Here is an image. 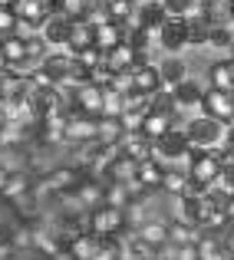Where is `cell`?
Instances as JSON below:
<instances>
[{
    "label": "cell",
    "instance_id": "obj_21",
    "mask_svg": "<svg viewBox=\"0 0 234 260\" xmlns=\"http://www.w3.org/2000/svg\"><path fill=\"white\" fill-rule=\"evenodd\" d=\"M126 139V125L122 119H112V115H99V145H122Z\"/></svg>",
    "mask_w": 234,
    "mask_h": 260
},
{
    "label": "cell",
    "instance_id": "obj_23",
    "mask_svg": "<svg viewBox=\"0 0 234 260\" xmlns=\"http://www.w3.org/2000/svg\"><path fill=\"white\" fill-rule=\"evenodd\" d=\"M30 175L26 172H10L7 175V184H4V191H0V198L4 201H20L23 194H30Z\"/></svg>",
    "mask_w": 234,
    "mask_h": 260
},
{
    "label": "cell",
    "instance_id": "obj_41",
    "mask_svg": "<svg viewBox=\"0 0 234 260\" xmlns=\"http://www.w3.org/2000/svg\"><path fill=\"white\" fill-rule=\"evenodd\" d=\"M208 260H234V250L231 247H221V250H215Z\"/></svg>",
    "mask_w": 234,
    "mask_h": 260
},
{
    "label": "cell",
    "instance_id": "obj_30",
    "mask_svg": "<svg viewBox=\"0 0 234 260\" xmlns=\"http://www.w3.org/2000/svg\"><path fill=\"white\" fill-rule=\"evenodd\" d=\"M4 59H7V66H13V70L26 66V40L7 37V40H4Z\"/></svg>",
    "mask_w": 234,
    "mask_h": 260
},
{
    "label": "cell",
    "instance_id": "obj_44",
    "mask_svg": "<svg viewBox=\"0 0 234 260\" xmlns=\"http://www.w3.org/2000/svg\"><path fill=\"white\" fill-rule=\"evenodd\" d=\"M135 4H139V7H142V4H162V0H135Z\"/></svg>",
    "mask_w": 234,
    "mask_h": 260
},
{
    "label": "cell",
    "instance_id": "obj_40",
    "mask_svg": "<svg viewBox=\"0 0 234 260\" xmlns=\"http://www.w3.org/2000/svg\"><path fill=\"white\" fill-rule=\"evenodd\" d=\"M175 260H204V257H201V250H198V244H178Z\"/></svg>",
    "mask_w": 234,
    "mask_h": 260
},
{
    "label": "cell",
    "instance_id": "obj_37",
    "mask_svg": "<svg viewBox=\"0 0 234 260\" xmlns=\"http://www.w3.org/2000/svg\"><path fill=\"white\" fill-rule=\"evenodd\" d=\"M73 56H76V63H79V66H86V70H96V66L106 63V53H102L99 46H86V50L73 53Z\"/></svg>",
    "mask_w": 234,
    "mask_h": 260
},
{
    "label": "cell",
    "instance_id": "obj_31",
    "mask_svg": "<svg viewBox=\"0 0 234 260\" xmlns=\"http://www.w3.org/2000/svg\"><path fill=\"white\" fill-rule=\"evenodd\" d=\"M149 109L152 112H162V115H178V102H175V92L171 89H158V92L149 95Z\"/></svg>",
    "mask_w": 234,
    "mask_h": 260
},
{
    "label": "cell",
    "instance_id": "obj_43",
    "mask_svg": "<svg viewBox=\"0 0 234 260\" xmlns=\"http://www.w3.org/2000/svg\"><path fill=\"white\" fill-rule=\"evenodd\" d=\"M0 70H7V59H4V40H0Z\"/></svg>",
    "mask_w": 234,
    "mask_h": 260
},
{
    "label": "cell",
    "instance_id": "obj_26",
    "mask_svg": "<svg viewBox=\"0 0 234 260\" xmlns=\"http://www.w3.org/2000/svg\"><path fill=\"white\" fill-rule=\"evenodd\" d=\"M208 86H211V89H221V92H234V76H231V63H228V59H218V63H211V70H208Z\"/></svg>",
    "mask_w": 234,
    "mask_h": 260
},
{
    "label": "cell",
    "instance_id": "obj_1",
    "mask_svg": "<svg viewBox=\"0 0 234 260\" xmlns=\"http://www.w3.org/2000/svg\"><path fill=\"white\" fill-rule=\"evenodd\" d=\"M185 135H188L191 148L208 152V148H218L224 142L228 125H224V122H218V119H211V115H198V119H191L188 125H185Z\"/></svg>",
    "mask_w": 234,
    "mask_h": 260
},
{
    "label": "cell",
    "instance_id": "obj_5",
    "mask_svg": "<svg viewBox=\"0 0 234 260\" xmlns=\"http://www.w3.org/2000/svg\"><path fill=\"white\" fill-rule=\"evenodd\" d=\"M201 115H211V119L231 125V122H234V95L208 86V89H204V99H201Z\"/></svg>",
    "mask_w": 234,
    "mask_h": 260
},
{
    "label": "cell",
    "instance_id": "obj_14",
    "mask_svg": "<svg viewBox=\"0 0 234 260\" xmlns=\"http://www.w3.org/2000/svg\"><path fill=\"white\" fill-rule=\"evenodd\" d=\"M204 217H208V204H204V198H188V194L178 198V221L191 224V228H201Z\"/></svg>",
    "mask_w": 234,
    "mask_h": 260
},
{
    "label": "cell",
    "instance_id": "obj_27",
    "mask_svg": "<svg viewBox=\"0 0 234 260\" xmlns=\"http://www.w3.org/2000/svg\"><path fill=\"white\" fill-rule=\"evenodd\" d=\"M135 175H139V161H135V158H126V155H119V158L109 165L106 181H119V184H126V181H132Z\"/></svg>",
    "mask_w": 234,
    "mask_h": 260
},
{
    "label": "cell",
    "instance_id": "obj_7",
    "mask_svg": "<svg viewBox=\"0 0 234 260\" xmlns=\"http://www.w3.org/2000/svg\"><path fill=\"white\" fill-rule=\"evenodd\" d=\"M82 178H86L82 168H53V172L43 175V188L53 191V194H66V191L76 188Z\"/></svg>",
    "mask_w": 234,
    "mask_h": 260
},
{
    "label": "cell",
    "instance_id": "obj_20",
    "mask_svg": "<svg viewBox=\"0 0 234 260\" xmlns=\"http://www.w3.org/2000/svg\"><path fill=\"white\" fill-rule=\"evenodd\" d=\"M86 46H96V26L89 20H73V30H70V53H79Z\"/></svg>",
    "mask_w": 234,
    "mask_h": 260
},
{
    "label": "cell",
    "instance_id": "obj_29",
    "mask_svg": "<svg viewBox=\"0 0 234 260\" xmlns=\"http://www.w3.org/2000/svg\"><path fill=\"white\" fill-rule=\"evenodd\" d=\"M139 178L142 184H145V188H162V178H165V165L158 158H145V161H139Z\"/></svg>",
    "mask_w": 234,
    "mask_h": 260
},
{
    "label": "cell",
    "instance_id": "obj_32",
    "mask_svg": "<svg viewBox=\"0 0 234 260\" xmlns=\"http://www.w3.org/2000/svg\"><path fill=\"white\" fill-rule=\"evenodd\" d=\"M198 7L211 23H231V0H201Z\"/></svg>",
    "mask_w": 234,
    "mask_h": 260
},
{
    "label": "cell",
    "instance_id": "obj_36",
    "mask_svg": "<svg viewBox=\"0 0 234 260\" xmlns=\"http://www.w3.org/2000/svg\"><path fill=\"white\" fill-rule=\"evenodd\" d=\"M126 112V95L115 92L112 86H106V99H102V115H112V119H122Z\"/></svg>",
    "mask_w": 234,
    "mask_h": 260
},
{
    "label": "cell",
    "instance_id": "obj_3",
    "mask_svg": "<svg viewBox=\"0 0 234 260\" xmlns=\"http://www.w3.org/2000/svg\"><path fill=\"white\" fill-rule=\"evenodd\" d=\"M221 165H224V152L221 148H208V152H201L198 148L195 158H191V168H188V178H195V181L201 184H215L218 175H221Z\"/></svg>",
    "mask_w": 234,
    "mask_h": 260
},
{
    "label": "cell",
    "instance_id": "obj_38",
    "mask_svg": "<svg viewBox=\"0 0 234 260\" xmlns=\"http://www.w3.org/2000/svg\"><path fill=\"white\" fill-rule=\"evenodd\" d=\"M17 10L13 7H0V40L13 37V30H17Z\"/></svg>",
    "mask_w": 234,
    "mask_h": 260
},
{
    "label": "cell",
    "instance_id": "obj_25",
    "mask_svg": "<svg viewBox=\"0 0 234 260\" xmlns=\"http://www.w3.org/2000/svg\"><path fill=\"white\" fill-rule=\"evenodd\" d=\"M158 73H162V86H165V89H175L178 83H185V79H188V70H185V63H182L178 56L162 59Z\"/></svg>",
    "mask_w": 234,
    "mask_h": 260
},
{
    "label": "cell",
    "instance_id": "obj_33",
    "mask_svg": "<svg viewBox=\"0 0 234 260\" xmlns=\"http://www.w3.org/2000/svg\"><path fill=\"white\" fill-rule=\"evenodd\" d=\"M185 184H188V172H182V168H165V178H162V191H165V194L182 198Z\"/></svg>",
    "mask_w": 234,
    "mask_h": 260
},
{
    "label": "cell",
    "instance_id": "obj_9",
    "mask_svg": "<svg viewBox=\"0 0 234 260\" xmlns=\"http://www.w3.org/2000/svg\"><path fill=\"white\" fill-rule=\"evenodd\" d=\"M66 122H70V112L56 109V112H46L40 119V142L53 145V142H66Z\"/></svg>",
    "mask_w": 234,
    "mask_h": 260
},
{
    "label": "cell",
    "instance_id": "obj_18",
    "mask_svg": "<svg viewBox=\"0 0 234 260\" xmlns=\"http://www.w3.org/2000/svg\"><path fill=\"white\" fill-rule=\"evenodd\" d=\"M132 79H135V92L152 95V92L162 89V73H158V66H152V63H139L132 70Z\"/></svg>",
    "mask_w": 234,
    "mask_h": 260
},
{
    "label": "cell",
    "instance_id": "obj_17",
    "mask_svg": "<svg viewBox=\"0 0 234 260\" xmlns=\"http://www.w3.org/2000/svg\"><path fill=\"white\" fill-rule=\"evenodd\" d=\"M152 145L155 142L149 139L145 132H126V139H122V155H126V158H135V161H145V158H152Z\"/></svg>",
    "mask_w": 234,
    "mask_h": 260
},
{
    "label": "cell",
    "instance_id": "obj_13",
    "mask_svg": "<svg viewBox=\"0 0 234 260\" xmlns=\"http://www.w3.org/2000/svg\"><path fill=\"white\" fill-rule=\"evenodd\" d=\"M40 66L46 70V76H50L53 83H66L70 73H73V66H76V56H73L70 50H66V53H50Z\"/></svg>",
    "mask_w": 234,
    "mask_h": 260
},
{
    "label": "cell",
    "instance_id": "obj_46",
    "mask_svg": "<svg viewBox=\"0 0 234 260\" xmlns=\"http://www.w3.org/2000/svg\"><path fill=\"white\" fill-rule=\"evenodd\" d=\"M228 53H231V59H234V43H231V50H228Z\"/></svg>",
    "mask_w": 234,
    "mask_h": 260
},
{
    "label": "cell",
    "instance_id": "obj_15",
    "mask_svg": "<svg viewBox=\"0 0 234 260\" xmlns=\"http://www.w3.org/2000/svg\"><path fill=\"white\" fill-rule=\"evenodd\" d=\"M139 63H142L139 53H135L129 43H119L115 50H109V53H106V66H109L112 73H132Z\"/></svg>",
    "mask_w": 234,
    "mask_h": 260
},
{
    "label": "cell",
    "instance_id": "obj_2",
    "mask_svg": "<svg viewBox=\"0 0 234 260\" xmlns=\"http://www.w3.org/2000/svg\"><path fill=\"white\" fill-rule=\"evenodd\" d=\"M129 228V217L122 208H112V204H102V208L89 211V231L99 237H119L122 231Z\"/></svg>",
    "mask_w": 234,
    "mask_h": 260
},
{
    "label": "cell",
    "instance_id": "obj_10",
    "mask_svg": "<svg viewBox=\"0 0 234 260\" xmlns=\"http://www.w3.org/2000/svg\"><path fill=\"white\" fill-rule=\"evenodd\" d=\"M201 4V0H198ZM185 20V33H188V43L191 46H204L208 43V37H211V20L204 17V10L201 7H195V10L188 13V17H182Z\"/></svg>",
    "mask_w": 234,
    "mask_h": 260
},
{
    "label": "cell",
    "instance_id": "obj_22",
    "mask_svg": "<svg viewBox=\"0 0 234 260\" xmlns=\"http://www.w3.org/2000/svg\"><path fill=\"white\" fill-rule=\"evenodd\" d=\"M175 102H178V109H191V106H198L201 109V99H204V89L195 83V79H185V83H178L175 89Z\"/></svg>",
    "mask_w": 234,
    "mask_h": 260
},
{
    "label": "cell",
    "instance_id": "obj_11",
    "mask_svg": "<svg viewBox=\"0 0 234 260\" xmlns=\"http://www.w3.org/2000/svg\"><path fill=\"white\" fill-rule=\"evenodd\" d=\"M102 99H106V86L86 83L76 89V106L73 112H89V115H102Z\"/></svg>",
    "mask_w": 234,
    "mask_h": 260
},
{
    "label": "cell",
    "instance_id": "obj_19",
    "mask_svg": "<svg viewBox=\"0 0 234 260\" xmlns=\"http://www.w3.org/2000/svg\"><path fill=\"white\" fill-rule=\"evenodd\" d=\"M66 247H70V254L76 260H96V257H99V247H102V237L93 234V231H86V234L73 237Z\"/></svg>",
    "mask_w": 234,
    "mask_h": 260
},
{
    "label": "cell",
    "instance_id": "obj_12",
    "mask_svg": "<svg viewBox=\"0 0 234 260\" xmlns=\"http://www.w3.org/2000/svg\"><path fill=\"white\" fill-rule=\"evenodd\" d=\"M158 46L168 53H178L182 46H188V33H185V20L182 17H171L168 23L158 30Z\"/></svg>",
    "mask_w": 234,
    "mask_h": 260
},
{
    "label": "cell",
    "instance_id": "obj_34",
    "mask_svg": "<svg viewBox=\"0 0 234 260\" xmlns=\"http://www.w3.org/2000/svg\"><path fill=\"white\" fill-rule=\"evenodd\" d=\"M135 0H109L106 4V10H109V20H115V23H132V17H135Z\"/></svg>",
    "mask_w": 234,
    "mask_h": 260
},
{
    "label": "cell",
    "instance_id": "obj_6",
    "mask_svg": "<svg viewBox=\"0 0 234 260\" xmlns=\"http://www.w3.org/2000/svg\"><path fill=\"white\" fill-rule=\"evenodd\" d=\"M168 20H171V13L165 10V4H142V7H135V17H132L129 26H142V30H152L158 37V30H162Z\"/></svg>",
    "mask_w": 234,
    "mask_h": 260
},
{
    "label": "cell",
    "instance_id": "obj_4",
    "mask_svg": "<svg viewBox=\"0 0 234 260\" xmlns=\"http://www.w3.org/2000/svg\"><path fill=\"white\" fill-rule=\"evenodd\" d=\"M96 139H99V115L70 112V122H66V142L89 145V142H96Z\"/></svg>",
    "mask_w": 234,
    "mask_h": 260
},
{
    "label": "cell",
    "instance_id": "obj_48",
    "mask_svg": "<svg viewBox=\"0 0 234 260\" xmlns=\"http://www.w3.org/2000/svg\"><path fill=\"white\" fill-rule=\"evenodd\" d=\"M231 201H234V191H231Z\"/></svg>",
    "mask_w": 234,
    "mask_h": 260
},
{
    "label": "cell",
    "instance_id": "obj_42",
    "mask_svg": "<svg viewBox=\"0 0 234 260\" xmlns=\"http://www.w3.org/2000/svg\"><path fill=\"white\" fill-rule=\"evenodd\" d=\"M7 175H10V172H7V168L0 165V191H4V184H7Z\"/></svg>",
    "mask_w": 234,
    "mask_h": 260
},
{
    "label": "cell",
    "instance_id": "obj_8",
    "mask_svg": "<svg viewBox=\"0 0 234 260\" xmlns=\"http://www.w3.org/2000/svg\"><path fill=\"white\" fill-rule=\"evenodd\" d=\"M70 30H73V20L66 17V13H50V17H46V23H43V40L50 46H70Z\"/></svg>",
    "mask_w": 234,
    "mask_h": 260
},
{
    "label": "cell",
    "instance_id": "obj_47",
    "mask_svg": "<svg viewBox=\"0 0 234 260\" xmlns=\"http://www.w3.org/2000/svg\"><path fill=\"white\" fill-rule=\"evenodd\" d=\"M4 125H7V122H4V119H0V132H4Z\"/></svg>",
    "mask_w": 234,
    "mask_h": 260
},
{
    "label": "cell",
    "instance_id": "obj_28",
    "mask_svg": "<svg viewBox=\"0 0 234 260\" xmlns=\"http://www.w3.org/2000/svg\"><path fill=\"white\" fill-rule=\"evenodd\" d=\"M175 128V115H162V112H149L145 122H142V132L149 135V139H162L165 132H171Z\"/></svg>",
    "mask_w": 234,
    "mask_h": 260
},
{
    "label": "cell",
    "instance_id": "obj_45",
    "mask_svg": "<svg viewBox=\"0 0 234 260\" xmlns=\"http://www.w3.org/2000/svg\"><path fill=\"white\" fill-rule=\"evenodd\" d=\"M231 23H234V0H231Z\"/></svg>",
    "mask_w": 234,
    "mask_h": 260
},
{
    "label": "cell",
    "instance_id": "obj_16",
    "mask_svg": "<svg viewBox=\"0 0 234 260\" xmlns=\"http://www.w3.org/2000/svg\"><path fill=\"white\" fill-rule=\"evenodd\" d=\"M126 23H115V20H109V23H99L96 26V46H99L102 53L115 50L119 43H126Z\"/></svg>",
    "mask_w": 234,
    "mask_h": 260
},
{
    "label": "cell",
    "instance_id": "obj_24",
    "mask_svg": "<svg viewBox=\"0 0 234 260\" xmlns=\"http://www.w3.org/2000/svg\"><path fill=\"white\" fill-rule=\"evenodd\" d=\"M135 234H139L142 241L149 244V247L162 250L165 244H168V224H162V221H145V224H139V231H135Z\"/></svg>",
    "mask_w": 234,
    "mask_h": 260
},
{
    "label": "cell",
    "instance_id": "obj_35",
    "mask_svg": "<svg viewBox=\"0 0 234 260\" xmlns=\"http://www.w3.org/2000/svg\"><path fill=\"white\" fill-rule=\"evenodd\" d=\"M208 43L218 46V50H231V43H234V23H211Z\"/></svg>",
    "mask_w": 234,
    "mask_h": 260
},
{
    "label": "cell",
    "instance_id": "obj_39",
    "mask_svg": "<svg viewBox=\"0 0 234 260\" xmlns=\"http://www.w3.org/2000/svg\"><path fill=\"white\" fill-rule=\"evenodd\" d=\"M162 4H165V10H168L171 17H188V13L198 7V0H162Z\"/></svg>",
    "mask_w": 234,
    "mask_h": 260
}]
</instances>
